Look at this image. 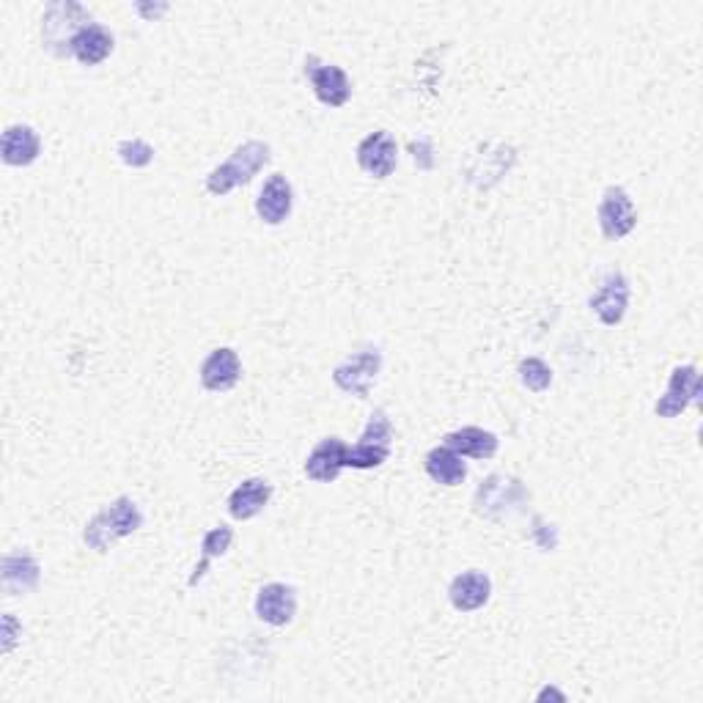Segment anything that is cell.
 <instances>
[{
    "mask_svg": "<svg viewBox=\"0 0 703 703\" xmlns=\"http://www.w3.org/2000/svg\"><path fill=\"white\" fill-rule=\"evenodd\" d=\"M143 525V512L132 497H116L107 508H102L83 530V541L89 550L107 552L116 541L127 539Z\"/></svg>",
    "mask_w": 703,
    "mask_h": 703,
    "instance_id": "6da1fadb",
    "label": "cell"
},
{
    "mask_svg": "<svg viewBox=\"0 0 703 703\" xmlns=\"http://www.w3.org/2000/svg\"><path fill=\"white\" fill-rule=\"evenodd\" d=\"M272 157V149L267 141H245L243 147H237L231 152V157L225 163H220L218 168L209 171L207 176V190L212 196H229L231 190L248 185Z\"/></svg>",
    "mask_w": 703,
    "mask_h": 703,
    "instance_id": "7a4b0ae2",
    "label": "cell"
},
{
    "mask_svg": "<svg viewBox=\"0 0 703 703\" xmlns=\"http://www.w3.org/2000/svg\"><path fill=\"white\" fill-rule=\"evenodd\" d=\"M85 25H91V14L80 3H74V0L50 3L45 17H42V45L58 58L72 56L74 39Z\"/></svg>",
    "mask_w": 703,
    "mask_h": 703,
    "instance_id": "3957f363",
    "label": "cell"
},
{
    "mask_svg": "<svg viewBox=\"0 0 703 703\" xmlns=\"http://www.w3.org/2000/svg\"><path fill=\"white\" fill-rule=\"evenodd\" d=\"M379 372H383V352L377 347H363L332 368V383L343 394L368 399Z\"/></svg>",
    "mask_w": 703,
    "mask_h": 703,
    "instance_id": "277c9868",
    "label": "cell"
},
{
    "mask_svg": "<svg viewBox=\"0 0 703 703\" xmlns=\"http://www.w3.org/2000/svg\"><path fill=\"white\" fill-rule=\"evenodd\" d=\"M528 503V490L523 481L506 473H492L490 479L481 481L476 492V512L487 519H503L508 514L519 512Z\"/></svg>",
    "mask_w": 703,
    "mask_h": 703,
    "instance_id": "5b68a950",
    "label": "cell"
},
{
    "mask_svg": "<svg viewBox=\"0 0 703 703\" xmlns=\"http://www.w3.org/2000/svg\"><path fill=\"white\" fill-rule=\"evenodd\" d=\"M597 220H599V229H602L605 239H613V243H619V239L630 237L637 225V209H635V201H632L630 192L619 185H610L608 190L602 192V198H599Z\"/></svg>",
    "mask_w": 703,
    "mask_h": 703,
    "instance_id": "8992f818",
    "label": "cell"
},
{
    "mask_svg": "<svg viewBox=\"0 0 703 703\" xmlns=\"http://www.w3.org/2000/svg\"><path fill=\"white\" fill-rule=\"evenodd\" d=\"M630 297H632V286L626 281V276L621 270H610L608 276L599 281L597 292L591 294L588 300V308L594 311L602 325L616 327L621 325V319L626 316V308H630Z\"/></svg>",
    "mask_w": 703,
    "mask_h": 703,
    "instance_id": "52a82bcc",
    "label": "cell"
},
{
    "mask_svg": "<svg viewBox=\"0 0 703 703\" xmlns=\"http://www.w3.org/2000/svg\"><path fill=\"white\" fill-rule=\"evenodd\" d=\"M305 78L314 85V94L321 105L327 107H343L352 96V83L349 74L336 63H325L316 56L305 58Z\"/></svg>",
    "mask_w": 703,
    "mask_h": 703,
    "instance_id": "ba28073f",
    "label": "cell"
},
{
    "mask_svg": "<svg viewBox=\"0 0 703 703\" xmlns=\"http://www.w3.org/2000/svg\"><path fill=\"white\" fill-rule=\"evenodd\" d=\"M358 165L366 171L374 179H388L399 165V147L396 138L388 130L368 132L361 143H358Z\"/></svg>",
    "mask_w": 703,
    "mask_h": 703,
    "instance_id": "9c48e42d",
    "label": "cell"
},
{
    "mask_svg": "<svg viewBox=\"0 0 703 703\" xmlns=\"http://www.w3.org/2000/svg\"><path fill=\"white\" fill-rule=\"evenodd\" d=\"M701 396V374H698L695 366H676L670 372L668 379V390L659 396V401L654 405V412L659 418H676L698 401Z\"/></svg>",
    "mask_w": 703,
    "mask_h": 703,
    "instance_id": "30bf717a",
    "label": "cell"
},
{
    "mask_svg": "<svg viewBox=\"0 0 703 703\" xmlns=\"http://www.w3.org/2000/svg\"><path fill=\"white\" fill-rule=\"evenodd\" d=\"M256 616L270 626L292 624L297 616V591L286 583H267L256 594Z\"/></svg>",
    "mask_w": 703,
    "mask_h": 703,
    "instance_id": "8fae6325",
    "label": "cell"
},
{
    "mask_svg": "<svg viewBox=\"0 0 703 703\" xmlns=\"http://www.w3.org/2000/svg\"><path fill=\"white\" fill-rule=\"evenodd\" d=\"M0 579H3V591L9 597H25V594L36 591V585L42 579V566L34 552H7L3 563H0Z\"/></svg>",
    "mask_w": 703,
    "mask_h": 703,
    "instance_id": "7c38bea8",
    "label": "cell"
},
{
    "mask_svg": "<svg viewBox=\"0 0 703 703\" xmlns=\"http://www.w3.org/2000/svg\"><path fill=\"white\" fill-rule=\"evenodd\" d=\"M243 379V361L231 347H218L201 363V385L212 394H225Z\"/></svg>",
    "mask_w": 703,
    "mask_h": 703,
    "instance_id": "4fadbf2b",
    "label": "cell"
},
{
    "mask_svg": "<svg viewBox=\"0 0 703 703\" xmlns=\"http://www.w3.org/2000/svg\"><path fill=\"white\" fill-rule=\"evenodd\" d=\"M349 445L341 437H325L305 459V476L316 484H332L347 467Z\"/></svg>",
    "mask_w": 703,
    "mask_h": 703,
    "instance_id": "5bb4252c",
    "label": "cell"
},
{
    "mask_svg": "<svg viewBox=\"0 0 703 703\" xmlns=\"http://www.w3.org/2000/svg\"><path fill=\"white\" fill-rule=\"evenodd\" d=\"M492 597V579L490 574L479 572V569H470V572H461L450 579L448 585V599L459 613H473V610H481Z\"/></svg>",
    "mask_w": 703,
    "mask_h": 703,
    "instance_id": "9a60e30c",
    "label": "cell"
},
{
    "mask_svg": "<svg viewBox=\"0 0 703 703\" xmlns=\"http://www.w3.org/2000/svg\"><path fill=\"white\" fill-rule=\"evenodd\" d=\"M292 207H294L292 185H289V179L283 174H272L270 179L265 181V187L259 190V198H256V214H259L261 223L281 225L283 220L292 214Z\"/></svg>",
    "mask_w": 703,
    "mask_h": 703,
    "instance_id": "2e32d148",
    "label": "cell"
},
{
    "mask_svg": "<svg viewBox=\"0 0 703 703\" xmlns=\"http://www.w3.org/2000/svg\"><path fill=\"white\" fill-rule=\"evenodd\" d=\"M42 154V138L34 127L28 125H12L3 132V141H0V157L3 163L14 165V168H25V165H34Z\"/></svg>",
    "mask_w": 703,
    "mask_h": 703,
    "instance_id": "e0dca14e",
    "label": "cell"
},
{
    "mask_svg": "<svg viewBox=\"0 0 703 703\" xmlns=\"http://www.w3.org/2000/svg\"><path fill=\"white\" fill-rule=\"evenodd\" d=\"M272 497V484L267 479H245L229 495V514L239 523L259 517Z\"/></svg>",
    "mask_w": 703,
    "mask_h": 703,
    "instance_id": "ac0fdd59",
    "label": "cell"
},
{
    "mask_svg": "<svg viewBox=\"0 0 703 703\" xmlns=\"http://www.w3.org/2000/svg\"><path fill=\"white\" fill-rule=\"evenodd\" d=\"M443 445H448L459 456H470V459H492L501 448V440L481 426H461L445 434Z\"/></svg>",
    "mask_w": 703,
    "mask_h": 703,
    "instance_id": "d6986e66",
    "label": "cell"
},
{
    "mask_svg": "<svg viewBox=\"0 0 703 703\" xmlns=\"http://www.w3.org/2000/svg\"><path fill=\"white\" fill-rule=\"evenodd\" d=\"M113 47H116V39H113L110 31L99 23H91L74 39L72 58L78 63H83V67H96V63H102L110 56Z\"/></svg>",
    "mask_w": 703,
    "mask_h": 703,
    "instance_id": "ffe728a7",
    "label": "cell"
},
{
    "mask_svg": "<svg viewBox=\"0 0 703 703\" xmlns=\"http://www.w3.org/2000/svg\"><path fill=\"white\" fill-rule=\"evenodd\" d=\"M423 467H426L429 479H432L434 484L459 487L461 481L467 479L465 456H459L456 450H450L448 445H437V448L429 450Z\"/></svg>",
    "mask_w": 703,
    "mask_h": 703,
    "instance_id": "44dd1931",
    "label": "cell"
},
{
    "mask_svg": "<svg viewBox=\"0 0 703 703\" xmlns=\"http://www.w3.org/2000/svg\"><path fill=\"white\" fill-rule=\"evenodd\" d=\"M231 541H234V530H231L229 525H218V528H212L207 536H203L201 561L196 563V569H192L190 579H187V585H190V588H196V585L201 583L203 574L209 572V563H212L214 558H223L225 552H229Z\"/></svg>",
    "mask_w": 703,
    "mask_h": 703,
    "instance_id": "7402d4cb",
    "label": "cell"
},
{
    "mask_svg": "<svg viewBox=\"0 0 703 703\" xmlns=\"http://www.w3.org/2000/svg\"><path fill=\"white\" fill-rule=\"evenodd\" d=\"M517 374H519V383H523L530 394H544V390H550L552 368L547 366L541 358H523V361H519Z\"/></svg>",
    "mask_w": 703,
    "mask_h": 703,
    "instance_id": "603a6c76",
    "label": "cell"
},
{
    "mask_svg": "<svg viewBox=\"0 0 703 703\" xmlns=\"http://www.w3.org/2000/svg\"><path fill=\"white\" fill-rule=\"evenodd\" d=\"M358 443L379 445V448H390V445H394V423H390L388 412L374 410L372 415H368V423H366V429H363V434H361V440H358Z\"/></svg>",
    "mask_w": 703,
    "mask_h": 703,
    "instance_id": "cb8c5ba5",
    "label": "cell"
},
{
    "mask_svg": "<svg viewBox=\"0 0 703 703\" xmlns=\"http://www.w3.org/2000/svg\"><path fill=\"white\" fill-rule=\"evenodd\" d=\"M388 456H390V448L358 443L347 450V467H355V470H374V467L385 465Z\"/></svg>",
    "mask_w": 703,
    "mask_h": 703,
    "instance_id": "d4e9b609",
    "label": "cell"
},
{
    "mask_svg": "<svg viewBox=\"0 0 703 703\" xmlns=\"http://www.w3.org/2000/svg\"><path fill=\"white\" fill-rule=\"evenodd\" d=\"M116 154H119L121 163L130 165V168H147L154 160L152 143H147L143 138H127V141H121L119 147H116Z\"/></svg>",
    "mask_w": 703,
    "mask_h": 703,
    "instance_id": "484cf974",
    "label": "cell"
},
{
    "mask_svg": "<svg viewBox=\"0 0 703 703\" xmlns=\"http://www.w3.org/2000/svg\"><path fill=\"white\" fill-rule=\"evenodd\" d=\"M410 152H412V160H415V165L421 171H432L434 168V147L429 138H421V141H412L410 143Z\"/></svg>",
    "mask_w": 703,
    "mask_h": 703,
    "instance_id": "4316f807",
    "label": "cell"
},
{
    "mask_svg": "<svg viewBox=\"0 0 703 703\" xmlns=\"http://www.w3.org/2000/svg\"><path fill=\"white\" fill-rule=\"evenodd\" d=\"M534 541L541 547V550H555V547H558L555 528H552V525H544V523H541V519H536Z\"/></svg>",
    "mask_w": 703,
    "mask_h": 703,
    "instance_id": "83f0119b",
    "label": "cell"
},
{
    "mask_svg": "<svg viewBox=\"0 0 703 703\" xmlns=\"http://www.w3.org/2000/svg\"><path fill=\"white\" fill-rule=\"evenodd\" d=\"M17 630H23L17 619L12 613L3 616V654H12L14 646H17Z\"/></svg>",
    "mask_w": 703,
    "mask_h": 703,
    "instance_id": "f1b7e54d",
    "label": "cell"
},
{
    "mask_svg": "<svg viewBox=\"0 0 703 703\" xmlns=\"http://www.w3.org/2000/svg\"><path fill=\"white\" fill-rule=\"evenodd\" d=\"M136 12L147 20H157L160 14L168 12V3H154V7L152 3H136Z\"/></svg>",
    "mask_w": 703,
    "mask_h": 703,
    "instance_id": "f546056e",
    "label": "cell"
}]
</instances>
